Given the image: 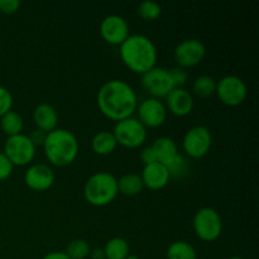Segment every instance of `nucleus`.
<instances>
[{
	"instance_id": "nucleus-6",
	"label": "nucleus",
	"mask_w": 259,
	"mask_h": 259,
	"mask_svg": "<svg viewBox=\"0 0 259 259\" xmlns=\"http://www.w3.org/2000/svg\"><path fill=\"white\" fill-rule=\"evenodd\" d=\"M113 134L116 143L128 149L139 148L147 141V128L133 116L116 121Z\"/></svg>"
},
{
	"instance_id": "nucleus-15",
	"label": "nucleus",
	"mask_w": 259,
	"mask_h": 259,
	"mask_svg": "<svg viewBox=\"0 0 259 259\" xmlns=\"http://www.w3.org/2000/svg\"><path fill=\"white\" fill-rule=\"evenodd\" d=\"M141 179L144 187L152 190V191H158L168 185L171 177H169L168 169L164 164L154 162V163L144 166Z\"/></svg>"
},
{
	"instance_id": "nucleus-18",
	"label": "nucleus",
	"mask_w": 259,
	"mask_h": 259,
	"mask_svg": "<svg viewBox=\"0 0 259 259\" xmlns=\"http://www.w3.org/2000/svg\"><path fill=\"white\" fill-rule=\"evenodd\" d=\"M151 147L156 154L157 162L164 164V166L171 163L180 154L176 142L168 137H159L153 142Z\"/></svg>"
},
{
	"instance_id": "nucleus-23",
	"label": "nucleus",
	"mask_w": 259,
	"mask_h": 259,
	"mask_svg": "<svg viewBox=\"0 0 259 259\" xmlns=\"http://www.w3.org/2000/svg\"><path fill=\"white\" fill-rule=\"evenodd\" d=\"M167 259H197L194 245L185 240H177L168 247L166 253Z\"/></svg>"
},
{
	"instance_id": "nucleus-29",
	"label": "nucleus",
	"mask_w": 259,
	"mask_h": 259,
	"mask_svg": "<svg viewBox=\"0 0 259 259\" xmlns=\"http://www.w3.org/2000/svg\"><path fill=\"white\" fill-rule=\"evenodd\" d=\"M169 75H171L172 81L175 83V88H184L185 83L187 82V78H189V73L185 68L181 67H174L169 70Z\"/></svg>"
},
{
	"instance_id": "nucleus-37",
	"label": "nucleus",
	"mask_w": 259,
	"mask_h": 259,
	"mask_svg": "<svg viewBox=\"0 0 259 259\" xmlns=\"http://www.w3.org/2000/svg\"><path fill=\"white\" fill-rule=\"evenodd\" d=\"M227 259H244V258H242V257H237V255H235V257H229V258H227Z\"/></svg>"
},
{
	"instance_id": "nucleus-8",
	"label": "nucleus",
	"mask_w": 259,
	"mask_h": 259,
	"mask_svg": "<svg viewBox=\"0 0 259 259\" xmlns=\"http://www.w3.org/2000/svg\"><path fill=\"white\" fill-rule=\"evenodd\" d=\"M215 94L224 105L234 108L244 103L248 95V89L240 77L235 75H227L217 81Z\"/></svg>"
},
{
	"instance_id": "nucleus-3",
	"label": "nucleus",
	"mask_w": 259,
	"mask_h": 259,
	"mask_svg": "<svg viewBox=\"0 0 259 259\" xmlns=\"http://www.w3.org/2000/svg\"><path fill=\"white\" fill-rule=\"evenodd\" d=\"M43 149L51 164L56 167H66L73 163L77 158L78 142L72 132L56 128L55 131L47 133Z\"/></svg>"
},
{
	"instance_id": "nucleus-28",
	"label": "nucleus",
	"mask_w": 259,
	"mask_h": 259,
	"mask_svg": "<svg viewBox=\"0 0 259 259\" xmlns=\"http://www.w3.org/2000/svg\"><path fill=\"white\" fill-rule=\"evenodd\" d=\"M13 96L7 88L0 86V118L12 110Z\"/></svg>"
},
{
	"instance_id": "nucleus-7",
	"label": "nucleus",
	"mask_w": 259,
	"mask_h": 259,
	"mask_svg": "<svg viewBox=\"0 0 259 259\" xmlns=\"http://www.w3.org/2000/svg\"><path fill=\"white\" fill-rule=\"evenodd\" d=\"M212 144V136L205 125H195L185 133L182 139L184 152L192 159H200L209 153Z\"/></svg>"
},
{
	"instance_id": "nucleus-13",
	"label": "nucleus",
	"mask_w": 259,
	"mask_h": 259,
	"mask_svg": "<svg viewBox=\"0 0 259 259\" xmlns=\"http://www.w3.org/2000/svg\"><path fill=\"white\" fill-rule=\"evenodd\" d=\"M100 34L109 45L120 46L131 35L128 22L120 15H108L100 23Z\"/></svg>"
},
{
	"instance_id": "nucleus-32",
	"label": "nucleus",
	"mask_w": 259,
	"mask_h": 259,
	"mask_svg": "<svg viewBox=\"0 0 259 259\" xmlns=\"http://www.w3.org/2000/svg\"><path fill=\"white\" fill-rule=\"evenodd\" d=\"M139 157H141V161L143 162L144 166L157 162L156 154H154L153 149H152L151 146L144 147V148L141 151V154H139Z\"/></svg>"
},
{
	"instance_id": "nucleus-25",
	"label": "nucleus",
	"mask_w": 259,
	"mask_h": 259,
	"mask_svg": "<svg viewBox=\"0 0 259 259\" xmlns=\"http://www.w3.org/2000/svg\"><path fill=\"white\" fill-rule=\"evenodd\" d=\"M90 245L83 239H73L66 248V254L70 259H85L90 254Z\"/></svg>"
},
{
	"instance_id": "nucleus-17",
	"label": "nucleus",
	"mask_w": 259,
	"mask_h": 259,
	"mask_svg": "<svg viewBox=\"0 0 259 259\" xmlns=\"http://www.w3.org/2000/svg\"><path fill=\"white\" fill-rule=\"evenodd\" d=\"M33 121L39 131L45 133L55 131L58 124V114L51 104L42 103L35 106L33 111Z\"/></svg>"
},
{
	"instance_id": "nucleus-30",
	"label": "nucleus",
	"mask_w": 259,
	"mask_h": 259,
	"mask_svg": "<svg viewBox=\"0 0 259 259\" xmlns=\"http://www.w3.org/2000/svg\"><path fill=\"white\" fill-rule=\"evenodd\" d=\"M13 168L14 166L12 164V162L7 158L3 152H0V181H5L9 179L13 174Z\"/></svg>"
},
{
	"instance_id": "nucleus-1",
	"label": "nucleus",
	"mask_w": 259,
	"mask_h": 259,
	"mask_svg": "<svg viewBox=\"0 0 259 259\" xmlns=\"http://www.w3.org/2000/svg\"><path fill=\"white\" fill-rule=\"evenodd\" d=\"M98 108L104 116L114 121L131 118L138 106L134 89L123 80H110L98 91Z\"/></svg>"
},
{
	"instance_id": "nucleus-19",
	"label": "nucleus",
	"mask_w": 259,
	"mask_h": 259,
	"mask_svg": "<svg viewBox=\"0 0 259 259\" xmlns=\"http://www.w3.org/2000/svg\"><path fill=\"white\" fill-rule=\"evenodd\" d=\"M118 147L116 139L113 132L101 131L94 136L91 141V148L99 156H109L113 153Z\"/></svg>"
},
{
	"instance_id": "nucleus-20",
	"label": "nucleus",
	"mask_w": 259,
	"mask_h": 259,
	"mask_svg": "<svg viewBox=\"0 0 259 259\" xmlns=\"http://www.w3.org/2000/svg\"><path fill=\"white\" fill-rule=\"evenodd\" d=\"M144 186L142 182L141 175L126 174L118 180L119 194L125 196H137L143 191Z\"/></svg>"
},
{
	"instance_id": "nucleus-33",
	"label": "nucleus",
	"mask_w": 259,
	"mask_h": 259,
	"mask_svg": "<svg viewBox=\"0 0 259 259\" xmlns=\"http://www.w3.org/2000/svg\"><path fill=\"white\" fill-rule=\"evenodd\" d=\"M28 137H29L30 142H32V143L34 144L35 148H37V147H43V144H45V141H46V137H47V133L39 131V129H34V131H33Z\"/></svg>"
},
{
	"instance_id": "nucleus-36",
	"label": "nucleus",
	"mask_w": 259,
	"mask_h": 259,
	"mask_svg": "<svg viewBox=\"0 0 259 259\" xmlns=\"http://www.w3.org/2000/svg\"><path fill=\"white\" fill-rule=\"evenodd\" d=\"M125 259H141V258H139L138 255H136V254H129Z\"/></svg>"
},
{
	"instance_id": "nucleus-27",
	"label": "nucleus",
	"mask_w": 259,
	"mask_h": 259,
	"mask_svg": "<svg viewBox=\"0 0 259 259\" xmlns=\"http://www.w3.org/2000/svg\"><path fill=\"white\" fill-rule=\"evenodd\" d=\"M167 169H168L169 177H175V179H181L189 171V163H187L186 158L182 157L181 154L176 157L171 163L167 164Z\"/></svg>"
},
{
	"instance_id": "nucleus-14",
	"label": "nucleus",
	"mask_w": 259,
	"mask_h": 259,
	"mask_svg": "<svg viewBox=\"0 0 259 259\" xmlns=\"http://www.w3.org/2000/svg\"><path fill=\"white\" fill-rule=\"evenodd\" d=\"M55 172L51 166L45 163H34L27 169L24 182L30 190L37 192L47 191L55 184Z\"/></svg>"
},
{
	"instance_id": "nucleus-16",
	"label": "nucleus",
	"mask_w": 259,
	"mask_h": 259,
	"mask_svg": "<svg viewBox=\"0 0 259 259\" xmlns=\"http://www.w3.org/2000/svg\"><path fill=\"white\" fill-rule=\"evenodd\" d=\"M166 109L176 116H186L194 109V98L184 88H175L166 98Z\"/></svg>"
},
{
	"instance_id": "nucleus-31",
	"label": "nucleus",
	"mask_w": 259,
	"mask_h": 259,
	"mask_svg": "<svg viewBox=\"0 0 259 259\" xmlns=\"http://www.w3.org/2000/svg\"><path fill=\"white\" fill-rule=\"evenodd\" d=\"M20 2L19 0H0V12L3 14H14L19 10Z\"/></svg>"
},
{
	"instance_id": "nucleus-35",
	"label": "nucleus",
	"mask_w": 259,
	"mask_h": 259,
	"mask_svg": "<svg viewBox=\"0 0 259 259\" xmlns=\"http://www.w3.org/2000/svg\"><path fill=\"white\" fill-rule=\"evenodd\" d=\"M89 257L91 259H105V255H104V250L101 248H95V249L90 250V254Z\"/></svg>"
},
{
	"instance_id": "nucleus-24",
	"label": "nucleus",
	"mask_w": 259,
	"mask_h": 259,
	"mask_svg": "<svg viewBox=\"0 0 259 259\" xmlns=\"http://www.w3.org/2000/svg\"><path fill=\"white\" fill-rule=\"evenodd\" d=\"M217 90V80L209 75H202L195 78L192 83V91L199 98H210Z\"/></svg>"
},
{
	"instance_id": "nucleus-10",
	"label": "nucleus",
	"mask_w": 259,
	"mask_h": 259,
	"mask_svg": "<svg viewBox=\"0 0 259 259\" xmlns=\"http://www.w3.org/2000/svg\"><path fill=\"white\" fill-rule=\"evenodd\" d=\"M142 88L154 99H166L167 95L175 89L169 70L162 67H153L142 75Z\"/></svg>"
},
{
	"instance_id": "nucleus-5",
	"label": "nucleus",
	"mask_w": 259,
	"mask_h": 259,
	"mask_svg": "<svg viewBox=\"0 0 259 259\" xmlns=\"http://www.w3.org/2000/svg\"><path fill=\"white\" fill-rule=\"evenodd\" d=\"M192 228L200 240L207 243L215 242L219 239L223 232L222 217L212 207H201L194 215Z\"/></svg>"
},
{
	"instance_id": "nucleus-11",
	"label": "nucleus",
	"mask_w": 259,
	"mask_h": 259,
	"mask_svg": "<svg viewBox=\"0 0 259 259\" xmlns=\"http://www.w3.org/2000/svg\"><path fill=\"white\" fill-rule=\"evenodd\" d=\"M205 56H206V47L201 40L195 38L184 39L176 46L174 51V58L177 66L185 70L201 63Z\"/></svg>"
},
{
	"instance_id": "nucleus-22",
	"label": "nucleus",
	"mask_w": 259,
	"mask_h": 259,
	"mask_svg": "<svg viewBox=\"0 0 259 259\" xmlns=\"http://www.w3.org/2000/svg\"><path fill=\"white\" fill-rule=\"evenodd\" d=\"M105 259H125L129 253V244L124 238H111L103 248Z\"/></svg>"
},
{
	"instance_id": "nucleus-4",
	"label": "nucleus",
	"mask_w": 259,
	"mask_h": 259,
	"mask_svg": "<svg viewBox=\"0 0 259 259\" xmlns=\"http://www.w3.org/2000/svg\"><path fill=\"white\" fill-rule=\"evenodd\" d=\"M118 194V179L109 172L94 174L83 186V196L93 206H106L116 199Z\"/></svg>"
},
{
	"instance_id": "nucleus-9",
	"label": "nucleus",
	"mask_w": 259,
	"mask_h": 259,
	"mask_svg": "<svg viewBox=\"0 0 259 259\" xmlns=\"http://www.w3.org/2000/svg\"><path fill=\"white\" fill-rule=\"evenodd\" d=\"M3 153L12 162L13 166L22 167L27 166L34 159L35 147L30 142L29 137L25 134H18L14 137H8Z\"/></svg>"
},
{
	"instance_id": "nucleus-26",
	"label": "nucleus",
	"mask_w": 259,
	"mask_h": 259,
	"mask_svg": "<svg viewBox=\"0 0 259 259\" xmlns=\"http://www.w3.org/2000/svg\"><path fill=\"white\" fill-rule=\"evenodd\" d=\"M139 17L144 20H156L161 17L162 14V8L158 3L151 2V0H146V2H142L138 5V9H137Z\"/></svg>"
},
{
	"instance_id": "nucleus-34",
	"label": "nucleus",
	"mask_w": 259,
	"mask_h": 259,
	"mask_svg": "<svg viewBox=\"0 0 259 259\" xmlns=\"http://www.w3.org/2000/svg\"><path fill=\"white\" fill-rule=\"evenodd\" d=\"M42 259H70L65 252H51L47 253Z\"/></svg>"
},
{
	"instance_id": "nucleus-12",
	"label": "nucleus",
	"mask_w": 259,
	"mask_h": 259,
	"mask_svg": "<svg viewBox=\"0 0 259 259\" xmlns=\"http://www.w3.org/2000/svg\"><path fill=\"white\" fill-rule=\"evenodd\" d=\"M138 120L146 128H158L167 119V109L163 101L154 98H147L137 106Z\"/></svg>"
},
{
	"instance_id": "nucleus-21",
	"label": "nucleus",
	"mask_w": 259,
	"mask_h": 259,
	"mask_svg": "<svg viewBox=\"0 0 259 259\" xmlns=\"http://www.w3.org/2000/svg\"><path fill=\"white\" fill-rule=\"evenodd\" d=\"M23 126H24V121L17 111L10 110L0 118V129L8 137L22 134Z\"/></svg>"
},
{
	"instance_id": "nucleus-2",
	"label": "nucleus",
	"mask_w": 259,
	"mask_h": 259,
	"mask_svg": "<svg viewBox=\"0 0 259 259\" xmlns=\"http://www.w3.org/2000/svg\"><path fill=\"white\" fill-rule=\"evenodd\" d=\"M119 56L124 65L134 73L144 75L156 67L157 48L148 37L143 34L129 35L119 46Z\"/></svg>"
}]
</instances>
